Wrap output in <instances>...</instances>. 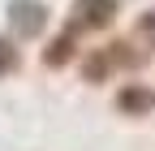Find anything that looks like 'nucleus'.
<instances>
[{
  "instance_id": "1",
  "label": "nucleus",
  "mask_w": 155,
  "mask_h": 151,
  "mask_svg": "<svg viewBox=\"0 0 155 151\" xmlns=\"http://www.w3.org/2000/svg\"><path fill=\"white\" fill-rule=\"evenodd\" d=\"M125 48H129V43H108V48H99V52L82 65V78H86V82H104V78L116 73V65H134V52H125Z\"/></svg>"
},
{
  "instance_id": "6",
  "label": "nucleus",
  "mask_w": 155,
  "mask_h": 151,
  "mask_svg": "<svg viewBox=\"0 0 155 151\" xmlns=\"http://www.w3.org/2000/svg\"><path fill=\"white\" fill-rule=\"evenodd\" d=\"M134 35H138V39L155 52V9H147L142 17H138V26H134Z\"/></svg>"
},
{
  "instance_id": "5",
  "label": "nucleus",
  "mask_w": 155,
  "mask_h": 151,
  "mask_svg": "<svg viewBox=\"0 0 155 151\" xmlns=\"http://www.w3.org/2000/svg\"><path fill=\"white\" fill-rule=\"evenodd\" d=\"M73 52H78V39H73V26H69V30H61V35H56V39H52V48L43 52V61H48L52 69H61V65L69 61Z\"/></svg>"
},
{
  "instance_id": "4",
  "label": "nucleus",
  "mask_w": 155,
  "mask_h": 151,
  "mask_svg": "<svg viewBox=\"0 0 155 151\" xmlns=\"http://www.w3.org/2000/svg\"><path fill=\"white\" fill-rule=\"evenodd\" d=\"M116 108H121L125 117H147V112H155V91L147 82H129V86H121V95H116Z\"/></svg>"
},
{
  "instance_id": "7",
  "label": "nucleus",
  "mask_w": 155,
  "mask_h": 151,
  "mask_svg": "<svg viewBox=\"0 0 155 151\" xmlns=\"http://www.w3.org/2000/svg\"><path fill=\"white\" fill-rule=\"evenodd\" d=\"M17 69V48L9 39H0V73H13Z\"/></svg>"
},
{
  "instance_id": "2",
  "label": "nucleus",
  "mask_w": 155,
  "mask_h": 151,
  "mask_svg": "<svg viewBox=\"0 0 155 151\" xmlns=\"http://www.w3.org/2000/svg\"><path fill=\"white\" fill-rule=\"evenodd\" d=\"M43 22H48V9L39 0H9V26L17 39H35L43 30Z\"/></svg>"
},
{
  "instance_id": "3",
  "label": "nucleus",
  "mask_w": 155,
  "mask_h": 151,
  "mask_svg": "<svg viewBox=\"0 0 155 151\" xmlns=\"http://www.w3.org/2000/svg\"><path fill=\"white\" fill-rule=\"evenodd\" d=\"M73 30L78 26H86V30H99L108 26L112 17H116V0H73Z\"/></svg>"
}]
</instances>
